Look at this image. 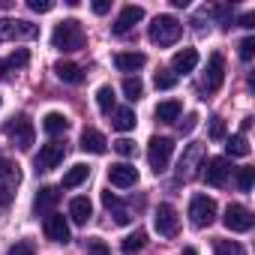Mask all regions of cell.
Segmentation results:
<instances>
[{
    "label": "cell",
    "instance_id": "2e32d148",
    "mask_svg": "<svg viewBox=\"0 0 255 255\" xmlns=\"http://www.w3.org/2000/svg\"><path fill=\"white\" fill-rule=\"evenodd\" d=\"M57 201H60V192H57L54 186H42V189L36 192V198H33V210H36V216H48V213H54Z\"/></svg>",
    "mask_w": 255,
    "mask_h": 255
},
{
    "label": "cell",
    "instance_id": "ba28073f",
    "mask_svg": "<svg viewBox=\"0 0 255 255\" xmlns=\"http://www.w3.org/2000/svg\"><path fill=\"white\" fill-rule=\"evenodd\" d=\"M39 33L36 24L21 21V18H3L0 21V39H33Z\"/></svg>",
    "mask_w": 255,
    "mask_h": 255
},
{
    "label": "cell",
    "instance_id": "484cf974",
    "mask_svg": "<svg viewBox=\"0 0 255 255\" xmlns=\"http://www.w3.org/2000/svg\"><path fill=\"white\" fill-rule=\"evenodd\" d=\"M177 117H180V102H177V99H165V102L156 105V120H162V123H174Z\"/></svg>",
    "mask_w": 255,
    "mask_h": 255
},
{
    "label": "cell",
    "instance_id": "e575fe53",
    "mask_svg": "<svg viewBox=\"0 0 255 255\" xmlns=\"http://www.w3.org/2000/svg\"><path fill=\"white\" fill-rule=\"evenodd\" d=\"M210 138L213 141H222L225 138V120L222 117H210Z\"/></svg>",
    "mask_w": 255,
    "mask_h": 255
},
{
    "label": "cell",
    "instance_id": "7402d4cb",
    "mask_svg": "<svg viewBox=\"0 0 255 255\" xmlns=\"http://www.w3.org/2000/svg\"><path fill=\"white\" fill-rule=\"evenodd\" d=\"M42 129H45L48 135H60V132L69 129V120H66V114H60V111H48V114L42 117Z\"/></svg>",
    "mask_w": 255,
    "mask_h": 255
},
{
    "label": "cell",
    "instance_id": "ee69618b",
    "mask_svg": "<svg viewBox=\"0 0 255 255\" xmlns=\"http://www.w3.org/2000/svg\"><path fill=\"white\" fill-rule=\"evenodd\" d=\"M108 9H111V3H108V0H96V3H93V12H96V15H105Z\"/></svg>",
    "mask_w": 255,
    "mask_h": 255
},
{
    "label": "cell",
    "instance_id": "6da1fadb",
    "mask_svg": "<svg viewBox=\"0 0 255 255\" xmlns=\"http://www.w3.org/2000/svg\"><path fill=\"white\" fill-rule=\"evenodd\" d=\"M51 45L60 48V51H78V48H84V30H81V24L75 18L60 21L54 27V33H51Z\"/></svg>",
    "mask_w": 255,
    "mask_h": 255
},
{
    "label": "cell",
    "instance_id": "7c38bea8",
    "mask_svg": "<svg viewBox=\"0 0 255 255\" xmlns=\"http://www.w3.org/2000/svg\"><path fill=\"white\" fill-rule=\"evenodd\" d=\"M108 180H111V186H117V189H129V186L138 183V171H135V165H129V162H117V165L108 168Z\"/></svg>",
    "mask_w": 255,
    "mask_h": 255
},
{
    "label": "cell",
    "instance_id": "f35d334b",
    "mask_svg": "<svg viewBox=\"0 0 255 255\" xmlns=\"http://www.w3.org/2000/svg\"><path fill=\"white\" fill-rule=\"evenodd\" d=\"M252 54H255V39L246 36V39L240 42V57H243V60H252Z\"/></svg>",
    "mask_w": 255,
    "mask_h": 255
},
{
    "label": "cell",
    "instance_id": "1f68e13d",
    "mask_svg": "<svg viewBox=\"0 0 255 255\" xmlns=\"http://www.w3.org/2000/svg\"><path fill=\"white\" fill-rule=\"evenodd\" d=\"M123 93H126V99H129V102H138V99H141V93H144V84H141L138 78H132V75H129V78L123 81Z\"/></svg>",
    "mask_w": 255,
    "mask_h": 255
},
{
    "label": "cell",
    "instance_id": "f546056e",
    "mask_svg": "<svg viewBox=\"0 0 255 255\" xmlns=\"http://www.w3.org/2000/svg\"><path fill=\"white\" fill-rule=\"evenodd\" d=\"M225 150H228V156H249V141H246V135H243V132L231 135V138L225 141Z\"/></svg>",
    "mask_w": 255,
    "mask_h": 255
},
{
    "label": "cell",
    "instance_id": "c3c4849f",
    "mask_svg": "<svg viewBox=\"0 0 255 255\" xmlns=\"http://www.w3.org/2000/svg\"><path fill=\"white\" fill-rule=\"evenodd\" d=\"M0 102H3V99H0Z\"/></svg>",
    "mask_w": 255,
    "mask_h": 255
},
{
    "label": "cell",
    "instance_id": "9c48e42d",
    "mask_svg": "<svg viewBox=\"0 0 255 255\" xmlns=\"http://www.w3.org/2000/svg\"><path fill=\"white\" fill-rule=\"evenodd\" d=\"M63 153H66V147H63V144H57V141L42 144V147H39V153H36V159H33L36 171H51V168H57V165L63 162Z\"/></svg>",
    "mask_w": 255,
    "mask_h": 255
},
{
    "label": "cell",
    "instance_id": "cb8c5ba5",
    "mask_svg": "<svg viewBox=\"0 0 255 255\" xmlns=\"http://www.w3.org/2000/svg\"><path fill=\"white\" fill-rule=\"evenodd\" d=\"M18 180H21L18 177V165L9 162L6 156H0V186H9L12 189V186H18Z\"/></svg>",
    "mask_w": 255,
    "mask_h": 255
},
{
    "label": "cell",
    "instance_id": "7a4b0ae2",
    "mask_svg": "<svg viewBox=\"0 0 255 255\" xmlns=\"http://www.w3.org/2000/svg\"><path fill=\"white\" fill-rule=\"evenodd\" d=\"M180 33H183V24L174 15H156L153 24H150V30H147V36H150L153 45H174L180 39Z\"/></svg>",
    "mask_w": 255,
    "mask_h": 255
},
{
    "label": "cell",
    "instance_id": "74e56055",
    "mask_svg": "<svg viewBox=\"0 0 255 255\" xmlns=\"http://www.w3.org/2000/svg\"><path fill=\"white\" fill-rule=\"evenodd\" d=\"M33 252H36V249H33V243H30V240H18L6 255H33Z\"/></svg>",
    "mask_w": 255,
    "mask_h": 255
},
{
    "label": "cell",
    "instance_id": "ab89813d",
    "mask_svg": "<svg viewBox=\"0 0 255 255\" xmlns=\"http://www.w3.org/2000/svg\"><path fill=\"white\" fill-rule=\"evenodd\" d=\"M27 6H30L33 12H51V9H54L51 0H27Z\"/></svg>",
    "mask_w": 255,
    "mask_h": 255
},
{
    "label": "cell",
    "instance_id": "603a6c76",
    "mask_svg": "<svg viewBox=\"0 0 255 255\" xmlns=\"http://www.w3.org/2000/svg\"><path fill=\"white\" fill-rule=\"evenodd\" d=\"M54 72H57V78L60 81H66V84H78L84 75H81V66L78 63H69V60H60L57 66H54Z\"/></svg>",
    "mask_w": 255,
    "mask_h": 255
},
{
    "label": "cell",
    "instance_id": "30bf717a",
    "mask_svg": "<svg viewBox=\"0 0 255 255\" xmlns=\"http://www.w3.org/2000/svg\"><path fill=\"white\" fill-rule=\"evenodd\" d=\"M153 225L162 237H174L177 228H180V219H177V210L171 204H159L156 213H153Z\"/></svg>",
    "mask_w": 255,
    "mask_h": 255
},
{
    "label": "cell",
    "instance_id": "ac0fdd59",
    "mask_svg": "<svg viewBox=\"0 0 255 255\" xmlns=\"http://www.w3.org/2000/svg\"><path fill=\"white\" fill-rule=\"evenodd\" d=\"M144 63H147V57H144L141 51H120V54L114 57V66H117L120 72H138Z\"/></svg>",
    "mask_w": 255,
    "mask_h": 255
},
{
    "label": "cell",
    "instance_id": "52a82bcc",
    "mask_svg": "<svg viewBox=\"0 0 255 255\" xmlns=\"http://www.w3.org/2000/svg\"><path fill=\"white\" fill-rule=\"evenodd\" d=\"M201 168H204L201 174H204V180L210 186H225V180L231 174V162L225 156H210L207 162H201Z\"/></svg>",
    "mask_w": 255,
    "mask_h": 255
},
{
    "label": "cell",
    "instance_id": "44dd1931",
    "mask_svg": "<svg viewBox=\"0 0 255 255\" xmlns=\"http://www.w3.org/2000/svg\"><path fill=\"white\" fill-rule=\"evenodd\" d=\"M111 126H114L117 132L135 129V111H132V108H114V111H111Z\"/></svg>",
    "mask_w": 255,
    "mask_h": 255
},
{
    "label": "cell",
    "instance_id": "7dc6e473",
    "mask_svg": "<svg viewBox=\"0 0 255 255\" xmlns=\"http://www.w3.org/2000/svg\"><path fill=\"white\" fill-rule=\"evenodd\" d=\"M183 255H198V249H195V246H186V249H183Z\"/></svg>",
    "mask_w": 255,
    "mask_h": 255
},
{
    "label": "cell",
    "instance_id": "f1b7e54d",
    "mask_svg": "<svg viewBox=\"0 0 255 255\" xmlns=\"http://www.w3.org/2000/svg\"><path fill=\"white\" fill-rule=\"evenodd\" d=\"M114 99H117V96H114V87H111V84H102V87L96 90V105H99L102 114H111V111H114Z\"/></svg>",
    "mask_w": 255,
    "mask_h": 255
},
{
    "label": "cell",
    "instance_id": "277c9868",
    "mask_svg": "<svg viewBox=\"0 0 255 255\" xmlns=\"http://www.w3.org/2000/svg\"><path fill=\"white\" fill-rule=\"evenodd\" d=\"M189 219L195 228H207L216 219V201L210 195H192L189 201Z\"/></svg>",
    "mask_w": 255,
    "mask_h": 255
},
{
    "label": "cell",
    "instance_id": "8d00e7d4",
    "mask_svg": "<svg viewBox=\"0 0 255 255\" xmlns=\"http://www.w3.org/2000/svg\"><path fill=\"white\" fill-rule=\"evenodd\" d=\"M87 255H111V252H108V246L99 237H90L87 240Z\"/></svg>",
    "mask_w": 255,
    "mask_h": 255
},
{
    "label": "cell",
    "instance_id": "8fae6325",
    "mask_svg": "<svg viewBox=\"0 0 255 255\" xmlns=\"http://www.w3.org/2000/svg\"><path fill=\"white\" fill-rule=\"evenodd\" d=\"M222 222H225L228 231H249V228H252V213H249L243 204H228Z\"/></svg>",
    "mask_w": 255,
    "mask_h": 255
},
{
    "label": "cell",
    "instance_id": "83f0119b",
    "mask_svg": "<svg viewBox=\"0 0 255 255\" xmlns=\"http://www.w3.org/2000/svg\"><path fill=\"white\" fill-rule=\"evenodd\" d=\"M144 243H147V234H144V231H132L129 237L120 243V252H123V255H135V252L144 249Z\"/></svg>",
    "mask_w": 255,
    "mask_h": 255
},
{
    "label": "cell",
    "instance_id": "4fadbf2b",
    "mask_svg": "<svg viewBox=\"0 0 255 255\" xmlns=\"http://www.w3.org/2000/svg\"><path fill=\"white\" fill-rule=\"evenodd\" d=\"M222 78H225V57L222 54H210L207 72H204V90L207 93H216L222 87Z\"/></svg>",
    "mask_w": 255,
    "mask_h": 255
},
{
    "label": "cell",
    "instance_id": "b9f144b4",
    "mask_svg": "<svg viewBox=\"0 0 255 255\" xmlns=\"http://www.w3.org/2000/svg\"><path fill=\"white\" fill-rule=\"evenodd\" d=\"M102 204H105L108 210H114V207H120V198H117L114 192H102Z\"/></svg>",
    "mask_w": 255,
    "mask_h": 255
},
{
    "label": "cell",
    "instance_id": "e0dca14e",
    "mask_svg": "<svg viewBox=\"0 0 255 255\" xmlns=\"http://www.w3.org/2000/svg\"><path fill=\"white\" fill-rule=\"evenodd\" d=\"M195 66H198V51H195V48H180V51L171 57V72H174V75H180V72L186 75V72H192Z\"/></svg>",
    "mask_w": 255,
    "mask_h": 255
},
{
    "label": "cell",
    "instance_id": "836d02e7",
    "mask_svg": "<svg viewBox=\"0 0 255 255\" xmlns=\"http://www.w3.org/2000/svg\"><path fill=\"white\" fill-rule=\"evenodd\" d=\"M252 180H255V171H252V168H240V171H237V186H240V192H252Z\"/></svg>",
    "mask_w": 255,
    "mask_h": 255
},
{
    "label": "cell",
    "instance_id": "bcb514c9",
    "mask_svg": "<svg viewBox=\"0 0 255 255\" xmlns=\"http://www.w3.org/2000/svg\"><path fill=\"white\" fill-rule=\"evenodd\" d=\"M252 24H255V15H252V12L240 15V27H252Z\"/></svg>",
    "mask_w": 255,
    "mask_h": 255
},
{
    "label": "cell",
    "instance_id": "4dcf8cb0",
    "mask_svg": "<svg viewBox=\"0 0 255 255\" xmlns=\"http://www.w3.org/2000/svg\"><path fill=\"white\" fill-rule=\"evenodd\" d=\"M213 252L216 255H246V249L237 240H216L213 243Z\"/></svg>",
    "mask_w": 255,
    "mask_h": 255
},
{
    "label": "cell",
    "instance_id": "d6986e66",
    "mask_svg": "<svg viewBox=\"0 0 255 255\" xmlns=\"http://www.w3.org/2000/svg\"><path fill=\"white\" fill-rule=\"evenodd\" d=\"M90 213H93V204H90V198L78 195V198H72V201H69V219H72L75 225H87Z\"/></svg>",
    "mask_w": 255,
    "mask_h": 255
},
{
    "label": "cell",
    "instance_id": "7bdbcfd3",
    "mask_svg": "<svg viewBox=\"0 0 255 255\" xmlns=\"http://www.w3.org/2000/svg\"><path fill=\"white\" fill-rule=\"evenodd\" d=\"M114 222L117 225H126V222H129V213H126L123 207H114Z\"/></svg>",
    "mask_w": 255,
    "mask_h": 255
},
{
    "label": "cell",
    "instance_id": "d4e9b609",
    "mask_svg": "<svg viewBox=\"0 0 255 255\" xmlns=\"http://www.w3.org/2000/svg\"><path fill=\"white\" fill-rule=\"evenodd\" d=\"M27 60H30L27 48H18L15 54H9L3 63H0V78H6V75H9V69H21V66H27Z\"/></svg>",
    "mask_w": 255,
    "mask_h": 255
},
{
    "label": "cell",
    "instance_id": "60d3db41",
    "mask_svg": "<svg viewBox=\"0 0 255 255\" xmlns=\"http://www.w3.org/2000/svg\"><path fill=\"white\" fill-rule=\"evenodd\" d=\"M195 123H198V114H189V117L180 123V132H183V135H189V132L195 129Z\"/></svg>",
    "mask_w": 255,
    "mask_h": 255
},
{
    "label": "cell",
    "instance_id": "f6af8a7d",
    "mask_svg": "<svg viewBox=\"0 0 255 255\" xmlns=\"http://www.w3.org/2000/svg\"><path fill=\"white\" fill-rule=\"evenodd\" d=\"M12 201V189L9 186H0V204H9Z\"/></svg>",
    "mask_w": 255,
    "mask_h": 255
},
{
    "label": "cell",
    "instance_id": "ffe728a7",
    "mask_svg": "<svg viewBox=\"0 0 255 255\" xmlns=\"http://www.w3.org/2000/svg\"><path fill=\"white\" fill-rule=\"evenodd\" d=\"M81 150H87V153H105L108 141H105V135L99 129H84L81 132Z\"/></svg>",
    "mask_w": 255,
    "mask_h": 255
},
{
    "label": "cell",
    "instance_id": "9a60e30c",
    "mask_svg": "<svg viewBox=\"0 0 255 255\" xmlns=\"http://www.w3.org/2000/svg\"><path fill=\"white\" fill-rule=\"evenodd\" d=\"M45 237L54 240V243H66L69 240V222H66V216L48 213L45 216Z\"/></svg>",
    "mask_w": 255,
    "mask_h": 255
},
{
    "label": "cell",
    "instance_id": "d6a6232c",
    "mask_svg": "<svg viewBox=\"0 0 255 255\" xmlns=\"http://www.w3.org/2000/svg\"><path fill=\"white\" fill-rule=\"evenodd\" d=\"M153 84H156V90H171V87L177 84V75H174L171 69H159V72L153 75Z\"/></svg>",
    "mask_w": 255,
    "mask_h": 255
},
{
    "label": "cell",
    "instance_id": "5b68a950",
    "mask_svg": "<svg viewBox=\"0 0 255 255\" xmlns=\"http://www.w3.org/2000/svg\"><path fill=\"white\" fill-rule=\"evenodd\" d=\"M3 132H6V138L9 141H15L21 150H27L30 144H33V138H36V132H33V123L21 114V117H12L6 126H3Z\"/></svg>",
    "mask_w": 255,
    "mask_h": 255
},
{
    "label": "cell",
    "instance_id": "5bb4252c",
    "mask_svg": "<svg viewBox=\"0 0 255 255\" xmlns=\"http://www.w3.org/2000/svg\"><path fill=\"white\" fill-rule=\"evenodd\" d=\"M141 18H144V9H141V6H135V3L123 6V9H120V15H117V21H114V33H117V36L129 33Z\"/></svg>",
    "mask_w": 255,
    "mask_h": 255
},
{
    "label": "cell",
    "instance_id": "3957f363",
    "mask_svg": "<svg viewBox=\"0 0 255 255\" xmlns=\"http://www.w3.org/2000/svg\"><path fill=\"white\" fill-rule=\"evenodd\" d=\"M171 153H174V141L171 138H150V144H147V162H150V168L159 174V171H165L168 168V162H171Z\"/></svg>",
    "mask_w": 255,
    "mask_h": 255
},
{
    "label": "cell",
    "instance_id": "d590c367",
    "mask_svg": "<svg viewBox=\"0 0 255 255\" xmlns=\"http://www.w3.org/2000/svg\"><path fill=\"white\" fill-rule=\"evenodd\" d=\"M114 150H117L120 156H132V153H135V141H129V138H117V141H114Z\"/></svg>",
    "mask_w": 255,
    "mask_h": 255
},
{
    "label": "cell",
    "instance_id": "8992f818",
    "mask_svg": "<svg viewBox=\"0 0 255 255\" xmlns=\"http://www.w3.org/2000/svg\"><path fill=\"white\" fill-rule=\"evenodd\" d=\"M201 159H204V144H189L186 153L180 156V165H177V177L180 180H192L201 168Z\"/></svg>",
    "mask_w": 255,
    "mask_h": 255
},
{
    "label": "cell",
    "instance_id": "4316f807",
    "mask_svg": "<svg viewBox=\"0 0 255 255\" xmlns=\"http://www.w3.org/2000/svg\"><path fill=\"white\" fill-rule=\"evenodd\" d=\"M87 174H90V168L87 165H72L66 174H63V189H75V186H81L84 180H87Z\"/></svg>",
    "mask_w": 255,
    "mask_h": 255
}]
</instances>
